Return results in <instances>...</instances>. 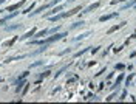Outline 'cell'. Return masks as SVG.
<instances>
[{"label":"cell","mask_w":136,"mask_h":104,"mask_svg":"<svg viewBox=\"0 0 136 104\" xmlns=\"http://www.w3.org/2000/svg\"><path fill=\"white\" fill-rule=\"evenodd\" d=\"M34 33H36V30H34V28H33V30H31V31H28V33H26V34H23V36L20 37V39H22V41H23V39H28V37H31V36H33Z\"/></svg>","instance_id":"9"},{"label":"cell","mask_w":136,"mask_h":104,"mask_svg":"<svg viewBox=\"0 0 136 104\" xmlns=\"http://www.w3.org/2000/svg\"><path fill=\"white\" fill-rule=\"evenodd\" d=\"M125 96H127V92H125V90H124V92H122V93H121V100H124V98H125Z\"/></svg>","instance_id":"15"},{"label":"cell","mask_w":136,"mask_h":104,"mask_svg":"<svg viewBox=\"0 0 136 104\" xmlns=\"http://www.w3.org/2000/svg\"><path fill=\"white\" fill-rule=\"evenodd\" d=\"M62 9H63V6H62V5H60V6L54 8V9H53V11L47 12V14H43V16H45V17H50V16H51V14H56V12H59V11H62Z\"/></svg>","instance_id":"7"},{"label":"cell","mask_w":136,"mask_h":104,"mask_svg":"<svg viewBox=\"0 0 136 104\" xmlns=\"http://www.w3.org/2000/svg\"><path fill=\"white\" fill-rule=\"evenodd\" d=\"M25 2H26V0H22V2H19V3L12 5V6H8V8H6V11H16V9H19L20 6H23V5H25Z\"/></svg>","instance_id":"4"},{"label":"cell","mask_w":136,"mask_h":104,"mask_svg":"<svg viewBox=\"0 0 136 104\" xmlns=\"http://www.w3.org/2000/svg\"><path fill=\"white\" fill-rule=\"evenodd\" d=\"M59 2H60V0H53L51 3H48V5H43V6H40L39 9H37V11H33V12H31V16H36V14H39V12H43L45 9H47V8L53 6V5H56V3H59Z\"/></svg>","instance_id":"2"},{"label":"cell","mask_w":136,"mask_h":104,"mask_svg":"<svg viewBox=\"0 0 136 104\" xmlns=\"http://www.w3.org/2000/svg\"><path fill=\"white\" fill-rule=\"evenodd\" d=\"M116 95H118V93L114 92V93H113V95H110V96L107 98V101H111V100H113V98H114V96H116Z\"/></svg>","instance_id":"14"},{"label":"cell","mask_w":136,"mask_h":104,"mask_svg":"<svg viewBox=\"0 0 136 104\" xmlns=\"http://www.w3.org/2000/svg\"><path fill=\"white\" fill-rule=\"evenodd\" d=\"M125 23H127V22H122L121 25H114V26H111L110 30H108V34H111V33H113V31H116V30H118V28H121V26H124Z\"/></svg>","instance_id":"8"},{"label":"cell","mask_w":136,"mask_h":104,"mask_svg":"<svg viewBox=\"0 0 136 104\" xmlns=\"http://www.w3.org/2000/svg\"><path fill=\"white\" fill-rule=\"evenodd\" d=\"M16 41H17V37H14V39H11V41H9V42H8V44H6V47H11V45L14 44Z\"/></svg>","instance_id":"11"},{"label":"cell","mask_w":136,"mask_h":104,"mask_svg":"<svg viewBox=\"0 0 136 104\" xmlns=\"http://www.w3.org/2000/svg\"><path fill=\"white\" fill-rule=\"evenodd\" d=\"M124 67H125L124 64H118V65H116V68H118V70H124Z\"/></svg>","instance_id":"13"},{"label":"cell","mask_w":136,"mask_h":104,"mask_svg":"<svg viewBox=\"0 0 136 104\" xmlns=\"http://www.w3.org/2000/svg\"><path fill=\"white\" fill-rule=\"evenodd\" d=\"M116 16H118V12H113V14H107V16H102V17H99V20H101V22H107V20H110V19L116 17Z\"/></svg>","instance_id":"6"},{"label":"cell","mask_w":136,"mask_h":104,"mask_svg":"<svg viewBox=\"0 0 136 104\" xmlns=\"http://www.w3.org/2000/svg\"><path fill=\"white\" fill-rule=\"evenodd\" d=\"M82 9V6H76L74 9H71V11H68V12H62V14H59L60 16V19H63V17H70V16H74L76 12H79Z\"/></svg>","instance_id":"3"},{"label":"cell","mask_w":136,"mask_h":104,"mask_svg":"<svg viewBox=\"0 0 136 104\" xmlns=\"http://www.w3.org/2000/svg\"><path fill=\"white\" fill-rule=\"evenodd\" d=\"M26 75H28V71H23V73L20 75V76H19V81H20V79H23V78H25V76H26Z\"/></svg>","instance_id":"12"},{"label":"cell","mask_w":136,"mask_h":104,"mask_svg":"<svg viewBox=\"0 0 136 104\" xmlns=\"http://www.w3.org/2000/svg\"><path fill=\"white\" fill-rule=\"evenodd\" d=\"M65 36H68V33H56V36H51V37H47V39H42V41H31V44H36V45H42V47H48L54 41H59V39H63Z\"/></svg>","instance_id":"1"},{"label":"cell","mask_w":136,"mask_h":104,"mask_svg":"<svg viewBox=\"0 0 136 104\" xmlns=\"http://www.w3.org/2000/svg\"><path fill=\"white\" fill-rule=\"evenodd\" d=\"M118 2H125V0H113V2H111V5H116Z\"/></svg>","instance_id":"16"},{"label":"cell","mask_w":136,"mask_h":104,"mask_svg":"<svg viewBox=\"0 0 136 104\" xmlns=\"http://www.w3.org/2000/svg\"><path fill=\"white\" fill-rule=\"evenodd\" d=\"M135 3H136V0H130V2H127V3L122 6V9H127V8H130L132 5H135Z\"/></svg>","instance_id":"10"},{"label":"cell","mask_w":136,"mask_h":104,"mask_svg":"<svg viewBox=\"0 0 136 104\" xmlns=\"http://www.w3.org/2000/svg\"><path fill=\"white\" fill-rule=\"evenodd\" d=\"M99 5H101L99 2H97V3H93V5H90L88 8H85V9H84L82 12H84V14H87V12H91L93 9H96V8H99Z\"/></svg>","instance_id":"5"},{"label":"cell","mask_w":136,"mask_h":104,"mask_svg":"<svg viewBox=\"0 0 136 104\" xmlns=\"http://www.w3.org/2000/svg\"><path fill=\"white\" fill-rule=\"evenodd\" d=\"M135 8H136V3H135Z\"/></svg>","instance_id":"18"},{"label":"cell","mask_w":136,"mask_h":104,"mask_svg":"<svg viewBox=\"0 0 136 104\" xmlns=\"http://www.w3.org/2000/svg\"><path fill=\"white\" fill-rule=\"evenodd\" d=\"M132 78H133V75H130L128 78H127V84H130V81H132Z\"/></svg>","instance_id":"17"}]
</instances>
